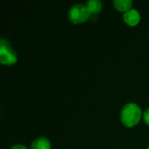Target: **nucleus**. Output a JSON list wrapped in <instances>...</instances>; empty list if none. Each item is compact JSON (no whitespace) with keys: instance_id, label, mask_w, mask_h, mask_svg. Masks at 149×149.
I'll return each mask as SVG.
<instances>
[{"instance_id":"1","label":"nucleus","mask_w":149,"mask_h":149,"mask_svg":"<svg viewBox=\"0 0 149 149\" xmlns=\"http://www.w3.org/2000/svg\"><path fill=\"white\" fill-rule=\"evenodd\" d=\"M141 116L142 111L135 103H128L125 105L120 113L121 122L127 127H133L139 124Z\"/></svg>"},{"instance_id":"2","label":"nucleus","mask_w":149,"mask_h":149,"mask_svg":"<svg viewBox=\"0 0 149 149\" xmlns=\"http://www.w3.org/2000/svg\"><path fill=\"white\" fill-rule=\"evenodd\" d=\"M91 12L89 11L86 5L82 3H77L71 7L68 11V18L69 20L76 24H83L87 21L90 17Z\"/></svg>"},{"instance_id":"3","label":"nucleus","mask_w":149,"mask_h":149,"mask_svg":"<svg viewBox=\"0 0 149 149\" xmlns=\"http://www.w3.org/2000/svg\"><path fill=\"white\" fill-rule=\"evenodd\" d=\"M17 61V56L8 40L0 39V62L3 65H12Z\"/></svg>"},{"instance_id":"4","label":"nucleus","mask_w":149,"mask_h":149,"mask_svg":"<svg viewBox=\"0 0 149 149\" xmlns=\"http://www.w3.org/2000/svg\"><path fill=\"white\" fill-rule=\"evenodd\" d=\"M123 20L127 24L130 26H135L141 21V14L137 10L131 9L123 14Z\"/></svg>"},{"instance_id":"5","label":"nucleus","mask_w":149,"mask_h":149,"mask_svg":"<svg viewBox=\"0 0 149 149\" xmlns=\"http://www.w3.org/2000/svg\"><path fill=\"white\" fill-rule=\"evenodd\" d=\"M51 141L45 137H39L33 141L30 149H51Z\"/></svg>"},{"instance_id":"6","label":"nucleus","mask_w":149,"mask_h":149,"mask_svg":"<svg viewBox=\"0 0 149 149\" xmlns=\"http://www.w3.org/2000/svg\"><path fill=\"white\" fill-rule=\"evenodd\" d=\"M134 2L132 0H114L113 6L114 8L121 12H127V10L132 9Z\"/></svg>"},{"instance_id":"7","label":"nucleus","mask_w":149,"mask_h":149,"mask_svg":"<svg viewBox=\"0 0 149 149\" xmlns=\"http://www.w3.org/2000/svg\"><path fill=\"white\" fill-rule=\"evenodd\" d=\"M86 6L91 14L99 13L102 10V3L100 0H89L86 3Z\"/></svg>"},{"instance_id":"8","label":"nucleus","mask_w":149,"mask_h":149,"mask_svg":"<svg viewBox=\"0 0 149 149\" xmlns=\"http://www.w3.org/2000/svg\"><path fill=\"white\" fill-rule=\"evenodd\" d=\"M143 118H144V121L149 126V108H148L144 113H143Z\"/></svg>"},{"instance_id":"9","label":"nucleus","mask_w":149,"mask_h":149,"mask_svg":"<svg viewBox=\"0 0 149 149\" xmlns=\"http://www.w3.org/2000/svg\"><path fill=\"white\" fill-rule=\"evenodd\" d=\"M10 149H29L26 146L24 145H22V144H17V145H14L12 146Z\"/></svg>"},{"instance_id":"10","label":"nucleus","mask_w":149,"mask_h":149,"mask_svg":"<svg viewBox=\"0 0 149 149\" xmlns=\"http://www.w3.org/2000/svg\"><path fill=\"white\" fill-rule=\"evenodd\" d=\"M148 149H149V146H148Z\"/></svg>"}]
</instances>
